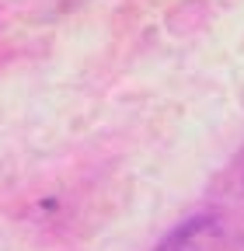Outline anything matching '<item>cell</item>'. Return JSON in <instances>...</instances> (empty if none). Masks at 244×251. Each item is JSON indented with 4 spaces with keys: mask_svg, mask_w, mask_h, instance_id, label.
<instances>
[]
</instances>
